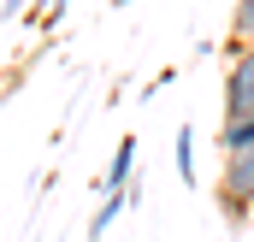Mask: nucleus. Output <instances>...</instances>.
I'll use <instances>...</instances> for the list:
<instances>
[{
  "mask_svg": "<svg viewBox=\"0 0 254 242\" xmlns=\"http://www.w3.org/2000/svg\"><path fill=\"white\" fill-rule=\"evenodd\" d=\"M219 213H225V225L231 231H243L254 219V148L243 154H219Z\"/></svg>",
  "mask_w": 254,
  "mask_h": 242,
  "instance_id": "f257e3e1",
  "label": "nucleus"
},
{
  "mask_svg": "<svg viewBox=\"0 0 254 242\" xmlns=\"http://www.w3.org/2000/svg\"><path fill=\"white\" fill-rule=\"evenodd\" d=\"M254 113V48L225 42V119Z\"/></svg>",
  "mask_w": 254,
  "mask_h": 242,
  "instance_id": "f03ea898",
  "label": "nucleus"
},
{
  "mask_svg": "<svg viewBox=\"0 0 254 242\" xmlns=\"http://www.w3.org/2000/svg\"><path fill=\"white\" fill-rule=\"evenodd\" d=\"M130 183H136V136H119V148H113V166H107L101 189H107V195H125Z\"/></svg>",
  "mask_w": 254,
  "mask_h": 242,
  "instance_id": "7ed1b4c3",
  "label": "nucleus"
},
{
  "mask_svg": "<svg viewBox=\"0 0 254 242\" xmlns=\"http://www.w3.org/2000/svg\"><path fill=\"white\" fill-rule=\"evenodd\" d=\"M125 207H136V183H130L125 195H107V207L89 219V242H101L107 231H113V219H125Z\"/></svg>",
  "mask_w": 254,
  "mask_h": 242,
  "instance_id": "20e7f679",
  "label": "nucleus"
},
{
  "mask_svg": "<svg viewBox=\"0 0 254 242\" xmlns=\"http://www.w3.org/2000/svg\"><path fill=\"white\" fill-rule=\"evenodd\" d=\"M243 148H254V113L219 124V154H243Z\"/></svg>",
  "mask_w": 254,
  "mask_h": 242,
  "instance_id": "39448f33",
  "label": "nucleus"
},
{
  "mask_svg": "<svg viewBox=\"0 0 254 242\" xmlns=\"http://www.w3.org/2000/svg\"><path fill=\"white\" fill-rule=\"evenodd\" d=\"M231 42L254 48V0H237V6H231Z\"/></svg>",
  "mask_w": 254,
  "mask_h": 242,
  "instance_id": "423d86ee",
  "label": "nucleus"
},
{
  "mask_svg": "<svg viewBox=\"0 0 254 242\" xmlns=\"http://www.w3.org/2000/svg\"><path fill=\"white\" fill-rule=\"evenodd\" d=\"M178 183H195V136H190V124H178Z\"/></svg>",
  "mask_w": 254,
  "mask_h": 242,
  "instance_id": "0eeeda50",
  "label": "nucleus"
},
{
  "mask_svg": "<svg viewBox=\"0 0 254 242\" xmlns=\"http://www.w3.org/2000/svg\"><path fill=\"white\" fill-rule=\"evenodd\" d=\"M65 6H71V0H42V12H30V30H36V24H42V30H54V24L65 18Z\"/></svg>",
  "mask_w": 254,
  "mask_h": 242,
  "instance_id": "6e6552de",
  "label": "nucleus"
},
{
  "mask_svg": "<svg viewBox=\"0 0 254 242\" xmlns=\"http://www.w3.org/2000/svg\"><path fill=\"white\" fill-rule=\"evenodd\" d=\"M24 6H30V0H6V18H18V12H24Z\"/></svg>",
  "mask_w": 254,
  "mask_h": 242,
  "instance_id": "1a4fd4ad",
  "label": "nucleus"
},
{
  "mask_svg": "<svg viewBox=\"0 0 254 242\" xmlns=\"http://www.w3.org/2000/svg\"><path fill=\"white\" fill-rule=\"evenodd\" d=\"M113 6H130V0H113Z\"/></svg>",
  "mask_w": 254,
  "mask_h": 242,
  "instance_id": "9d476101",
  "label": "nucleus"
}]
</instances>
